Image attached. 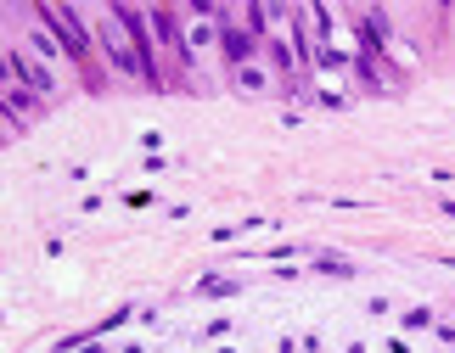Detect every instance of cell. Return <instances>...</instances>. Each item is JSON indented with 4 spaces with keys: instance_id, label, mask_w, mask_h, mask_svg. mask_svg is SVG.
I'll use <instances>...</instances> for the list:
<instances>
[{
    "instance_id": "obj_3",
    "label": "cell",
    "mask_w": 455,
    "mask_h": 353,
    "mask_svg": "<svg viewBox=\"0 0 455 353\" xmlns=\"http://www.w3.org/2000/svg\"><path fill=\"white\" fill-rule=\"evenodd\" d=\"M6 68H12V73H17V79H23V84H28V90H39V96H51V84H57V79H51V73H46V68H34V62H23V57H17V51H12V57H6Z\"/></svg>"
},
{
    "instance_id": "obj_4",
    "label": "cell",
    "mask_w": 455,
    "mask_h": 353,
    "mask_svg": "<svg viewBox=\"0 0 455 353\" xmlns=\"http://www.w3.org/2000/svg\"><path fill=\"white\" fill-rule=\"evenodd\" d=\"M220 46H225V57L231 62H247V57H253V34H247V28H220Z\"/></svg>"
},
{
    "instance_id": "obj_8",
    "label": "cell",
    "mask_w": 455,
    "mask_h": 353,
    "mask_svg": "<svg viewBox=\"0 0 455 353\" xmlns=\"http://www.w3.org/2000/svg\"><path fill=\"white\" fill-rule=\"evenodd\" d=\"M405 325H410V331H422V325H433V314H427V308H410V314H405Z\"/></svg>"
},
{
    "instance_id": "obj_6",
    "label": "cell",
    "mask_w": 455,
    "mask_h": 353,
    "mask_svg": "<svg viewBox=\"0 0 455 353\" xmlns=\"http://www.w3.org/2000/svg\"><path fill=\"white\" fill-rule=\"evenodd\" d=\"M315 270H320V275H338V281H343V275H354V263H343V258H315Z\"/></svg>"
},
{
    "instance_id": "obj_1",
    "label": "cell",
    "mask_w": 455,
    "mask_h": 353,
    "mask_svg": "<svg viewBox=\"0 0 455 353\" xmlns=\"http://www.w3.org/2000/svg\"><path fill=\"white\" fill-rule=\"evenodd\" d=\"M101 46H107V57H113V68H124V73H141V57L124 46V23L118 17H107V28H101ZM146 79V73H141Z\"/></svg>"
},
{
    "instance_id": "obj_2",
    "label": "cell",
    "mask_w": 455,
    "mask_h": 353,
    "mask_svg": "<svg viewBox=\"0 0 455 353\" xmlns=\"http://www.w3.org/2000/svg\"><path fill=\"white\" fill-rule=\"evenodd\" d=\"M46 23L62 28V46H68L73 57H85V34H79V17H73L68 6H46Z\"/></svg>"
},
{
    "instance_id": "obj_7",
    "label": "cell",
    "mask_w": 455,
    "mask_h": 353,
    "mask_svg": "<svg viewBox=\"0 0 455 353\" xmlns=\"http://www.w3.org/2000/svg\"><path fill=\"white\" fill-rule=\"evenodd\" d=\"M242 90H264V73L259 68H242Z\"/></svg>"
},
{
    "instance_id": "obj_5",
    "label": "cell",
    "mask_w": 455,
    "mask_h": 353,
    "mask_svg": "<svg viewBox=\"0 0 455 353\" xmlns=\"http://www.w3.org/2000/svg\"><path fill=\"white\" fill-rule=\"evenodd\" d=\"M242 286L236 281H225V275H209V281H202V297H236Z\"/></svg>"
}]
</instances>
